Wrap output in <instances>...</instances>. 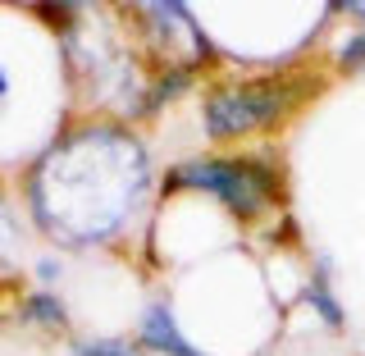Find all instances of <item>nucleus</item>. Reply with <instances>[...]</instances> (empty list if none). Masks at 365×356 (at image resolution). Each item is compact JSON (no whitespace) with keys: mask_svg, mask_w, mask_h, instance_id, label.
I'll list each match as a JSON object with an SVG mask.
<instances>
[{"mask_svg":"<svg viewBox=\"0 0 365 356\" xmlns=\"http://www.w3.org/2000/svg\"><path fill=\"white\" fill-rule=\"evenodd\" d=\"M142 188L146 160L133 137L87 128L32 169V210L64 243H96L128 220Z\"/></svg>","mask_w":365,"mask_h":356,"instance_id":"obj_1","label":"nucleus"},{"mask_svg":"<svg viewBox=\"0 0 365 356\" xmlns=\"http://www.w3.org/2000/svg\"><path fill=\"white\" fill-rule=\"evenodd\" d=\"M169 188H201L237 215H260V205L274 192V178L251 160H197V165H178L169 174Z\"/></svg>","mask_w":365,"mask_h":356,"instance_id":"obj_2","label":"nucleus"},{"mask_svg":"<svg viewBox=\"0 0 365 356\" xmlns=\"http://www.w3.org/2000/svg\"><path fill=\"white\" fill-rule=\"evenodd\" d=\"M288 106L279 87L269 83H247V87H228V91H215L210 106H205V128L215 137H233V133H247L256 123H274Z\"/></svg>","mask_w":365,"mask_h":356,"instance_id":"obj_3","label":"nucleus"},{"mask_svg":"<svg viewBox=\"0 0 365 356\" xmlns=\"http://www.w3.org/2000/svg\"><path fill=\"white\" fill-rule=\"evenodd\" d=\"M142 338H146V347L169 352V356H201V352L174 329V315H169V306H151V311L142 315Z\"/></svg>","mask_w":365,"mask_h":356,"instance_id":"obj_4","label":"nucleus"},{"mask_svg":"<svg viewBox=\"0 0 365 356\" xmlns=\"http://www.w3.org/2000/svg\"><path fill=\"white\" fill-rule=\"evenodd\" d=\"M78 356H133V352L119 342H91V347H78Z\"/></svg>","mask_w":365,"mask_h":356,"instance_id":"obj_5","label":"nucleus"},{"mask_svg":"<svg viewBox=\"0 0 365 356\" xmlns=\"http://www.w3.org/2000/svg\"><path fill=\"white\" fill-rule=\"evenodd\" d=\"M0 247H14V224H9L5 205H0Z\"/></svg>","mask_w":365,"mask_h":356,"instance_id":"obj_6","label":"nucleus"},{"mask_svg":"<svg viewBox=\"0 0 365 356\" xmlns=\"http://www.w3.org/2000/svg\"><path fill=\"white\" fill-rule=\"evenodd\" d=\"M342 60H347V64H361L365 60V41H351V51L342 55Z\"/></svg>","mask_w":365,"mask_h":356,"instance_id":"obj_7","label":"nucleus"},{"mask_svg":"<svg viewBox=\"0 0 365 356\" xmlns=\"http://www.w3.org/2000/svg\"><path fill=\"white\" fill-rule=\"evenodd\" d=\"M0 91H5V73H0Z\"/></svg>","mask_w":365,"mask_h":356,"instance_id":"obj_8","label":"nucleus"}]
</instances>
